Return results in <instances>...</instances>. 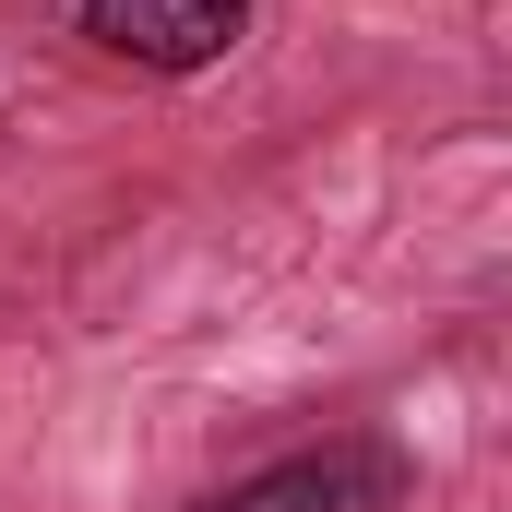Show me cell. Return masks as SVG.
Returning <instances> with one entry per match:
<instances>
[{"label": "cell", "instance_id": "obj_1", "mask_svg": "<svg viewBox=\"0 0 512 512\" xmlns=\"http://www.w3.org/2000/svg\"><path fill=\"white\" fill-rule=\"evenodd\" d=\"M405 489H417V453L393 429H322V441L274 453L251 477L203 489L191 512H405Z\"/></svg>", "mask_w": 512, "mask_h": 512}, {"label": "cell", "instance_id": "obj_2", "mask_svg": "<svg viewBox=\"0 0 512 512\" xmlns=\"http://www.w3.org/2000/svg\"><path fill=\"white\" fill-rule=\"evenodd\" d=\"M262 0H72V24H84V48H108L131 72H215L239 36H251Z\"/></svg>", "mask_w": 512, "mask_h": 512}]
</instances>
